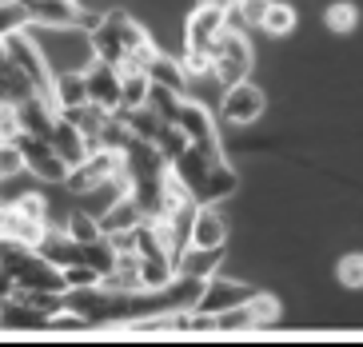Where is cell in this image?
<instances>
[{
  "label": "cell",
  "mask_w": 363,
  "mask_h": 347,
  "mask_svg": "<svg viewBox=\"0 0 363 347\" xmlns=\"http://www.w3.org/2000/svg\"><path fill=\"white\" fill-rule=\"evenodd\" d=\"M256 68V48L247 40V32H232L224 28L220 40L212 44V80L220 88L235 84V80H247Z\"/></svg>",
  "instance_id": "obj_1"
},
{
  "label": "cell",
  "mask_w": 363,
  "mask_h": 347,
  "mask_svg": "<svg viewBox=\"0 0 363 347\" xmlns=\"http://www.w3.org/2000/svg\"><path fill=\"white\" fill-rule=\"evenodd\" d=\"M264 112H267V92L252 76L247 80H235V84H228L220 92V120L228 128H252L264 120Z\"/></svg>",
  "instance_id": "obj_2"
},
{
  "label": "cell",
  "mask_w": 363,
  "mask_h": 347,
  "mask_svg": "<svg viewBox=\"0 0 363 347\" xmlns=\"http://www.w3.org/2000/svg\"><path fill=\"white\" fill-rule=\"evenodd\" d=\"M16 144H21L24 152V168H28V176L36 180V184H52V188H60L68 180V164L52 152V144L44 136H33V132H21L16 136Z\"/></svg>",
  "instance_id": "obj_3"
},
{
  "label": "cell",
  "mask_w": 363,
  "mask_h": 347,
  "mask_svg": "<svg viewBox=\"0 0 363 347\" xmlns=\"http://www.w3.org/2000/svg\"><path fill=\"white\" fill-rule=\"evenodd\" d=\"M228 28V9H216V4H203L196 0L188 16H184V40L188 48H208L212 53V44L220 40V32Z\"/></svg>",
  "instance_id": "obj_4"
},
{
  "label": "cell",
  "mask_w": 363,
  "mask_h": 347,
  "mask_svg": "<svg viewBox=\"0 0 363 347\" xmlns=\"http://www.w3.org/2000/svg\"><path fill=\"white\" fill-rule=\"evenodd\" d=\"M256 292V287L247 284V280H240V275H228V272H216L212 280H203L200 287V299H196V307L200 312H228V307L235 304H247V295Z\"/></svg>",
  "instance_id": "obj_5"
},
{
  "label": "cell",
  "mask_w": 363,
  "mask_h": 347,
  "mask_svg": "<svg viewBox=\"0 0 363 347\" xmlns=\"http://www.w3.org/2000/svg\"><path fill=\"white\" fill-rule=\"evenodd\" d=\"M232 240V220H228L224 204H200L192 224V243L196 248H228Z\"/></svg>",
  "instance_id": "obj_6"
},
{
  "label": "cell",
  "mask_w": 363,
  "mask_h": 347,
  "mask_svg": "<svg viewBox=\"0 0 363 347\" xmlns=\"http://www.w3.org/2000/svg\"><path fill=\"white\" fill-rule=\"evenodd\" d=\"M48 224L28 220L12 200H0V243H24V248H40Z\"/></svg>",
  "instance_id": "obj_7"
},
{
  "label": "cell",
  "mask_w": 363,
  "mask_h": 347,
  "mask_svg": "<svg viewBox=\"0 0 363 347\" xmlns=\"http://www.w3.org/2000/svg\"><path fill=\"white\" fill-rule=\"evenodd\" d=\"M176 128H180L188 144H216L220 132H216V116L208 104L192 100V96H184L180 100V112H176Z\"/></svg>",
  "instance_id": "obj_8"
},
{
  "label": "cell",
  "mask_w": 363,
  "mask_h": 347,
  "mask_svg": "<svg viewBox=\"0 0 363 347\" xmlns=\"http://www.w3.org/2000/svg\"><path fill=\"white\" fill-rule=\"evenodd\" d=\"M240 188H244V176L232 168V160H220V164L208 168L203 184L196 188V200L200 204H228V200L240 196Z\"/></svg>",
  "instance_id": "obj_9"
},
{
  "label": "cell",
  "mask_w": 363,
  "mask_h": 347,
  "mask_svg": "<svg viewBox=\"0 0 363 347\" xmlns=\"http://www.w3.org/2000/svg\"><path fill=\"white\" fill-rule=\"evenodd\" d=\"M84 80H88V100L100 108H108V112H116L120 108V68L108 60H92L84 68Z\"/></svg>",
  "instance_id": "obj_10"
},
{
  "label": "cell",
  "mask_w": 363,
  "mask_h": 347,
  "mask_svg": "<svg viewBox=\"0 0 363 347\" xmlns=\"http://www.w3.org/2000/svg\"><path fill=\"white\" fill-rule=\"evenodd\" d=\"M228 248H196L188 243L180 255H176V275H192V280H212L216 272H224Z\"/></svg>",
  "instance_id": "obj_11"
},
{
  "label": "cell",
  "mask_w": 363,
  "mask_h": 347,
  "mask_svg": "<svg viewBox=\"0 0 363 347\" xmlns=\"http://www.w3.org/2000/svg\"><path fill=\"white\" fill-rule=\"evenodd\" d=\"M48 144H52V152L65 160L68 168H76V164H84V160H88V140H84V132H80L68 116H56L52 132H48Z\"/></svg>",
  "instance_id": "obj_12"
},
{
  "label": "cell",
  "mask_w": 363,
  "mask_h": 347,
  "mask_svg": "<svg viewBox=\"0 0 363 347\" xmlns=\"http://www.w3.org/2000/svg\"><path fill=\"white\" fill-rule=\"evenodd\" d=\"M299 28V9L291 0H267L264 16H259V32L267 40H288L291 32Z\"/></svg>",
  "instance_id": "obj_13"
},
{
  "label": "cell",
  "mask_w": 363,
  "mask_h": 347,
  "mask_svg": "<svg viewBox=\"0 0 363 347\" xmlns=\"http://www.w3.org/2000/svg\"><path fill=\"white\" fill-rule=\"evenodd\" d=\"M52 104L65 112V108L76 104H88V80H84V68H60L52 72Z\"/></svg>",
  "instance_id": "obj_14"
},
{
  "label": "cell",
  "mask_w": 363,
  "mask_h": 347,
  "mask_svg": "<svg viewBox=\"0 0 363 347\" xmlns=\"http://www.w3.org/2000/svg\"><path fill=\"white\" fill-rule=\"evenodd\" d=\"M0 327H4V331H44V327H48V316L36 312L33 304H24L21 295H12V299L0 304Z\"/></svg>",
  "instance_id": "obj_15"
},
{
  "label": "cell",
  "mask_w": 363,
  "mask_h": 347,
  "mask_svg": "<svg viewBox=\"0 0 363 347\" xmlns=\"http://www.w3.org/2000/svg\"><path fill=\"white\" fill-rule=\"evenodd\" d=\"M120 196H128V192H124V188L116 184V180L108 176V180H100L96 188L80 192V196H72V200H76V208H84L88 216H96V220H100V216H104V211L112 208V204H116Z\"/></svg>",
  "instance_id": "obj_16"
},
{
  "label": "cell",
  "mask_w": 363,
  "mask_h": 347,
  "mask_svg": "<svg viewBox=\"0 0 363 347\" xmlns=\"http://www.w3.org/2000/svg\"><path fill=\"white\" fill-rule=\"evenodd\" d=\"M148 80L152 84H164L172 92H188V76H184V64L180 56H168V53H156V60L148 64Z\"/></svg>",
  "instance_id": "obj_17"
},
{
  "label": "cell",
  "mask_w": 363,
  "mask_h": 347,
  "mask_svg": "<svg viewBox=\"0 0 363 347\" xmlns=\"http://www.w3.org/2000/svg\"><path fill=\"white\" fill-rule=\"evenodd\" d=\"M176 280V260H172L168 252H148L140 255V284L148 287V292H156V287L172 284Z\"/></svg>",
  "instance_id": "obj_18"
},
{
  "label": "cell",
  "mask_w": 363,
  "mask_h": 347,
  "mask_svg": "<svg viewBox=\"0 0 363 347\" xmlns=\"http://www.w3.org/2000/svg\"><path fill=\"white\" fill-rule=\"evenodd\" d=\"M323 24L331 36H352L359 28V4L355 0H331L323 4Z\"/></svg>",
  "instance_id": "obj_19"
},
{
  "label": "cell",
  "mask_w": 363,
  "mask_h": 347,
  "mask_svg": "<svg viewBox=\"0 0 363 347\" xmlns=\"http://www.w3.org/2000/svg\"><path fill=\"white\" fill-rule=\"evenodd\" d=\"M144 220V211H140V204L132 200V196H120L116 204H112V208L104 211V216H100V231H120V228H136V224Z\"/></svg>",
  "instance_id": "obj_20"
},
{
  "label": "cell",
  "mask_w": 363,
  "mask_h": 347,
  "mask_svg": "<svg viewBox=\"0 0 363 347\" xmlns=\"http://www.w3.org/2000/svg\"><path fill=\"white\" fill-rule=\"evenodd\" d=\"M247 312H252L256 327H279V319H284V304H279L276 292H252L247 295Z\"/></svg>",
  "instance_id": "obj_21"
},
{
  "label": "cell",
  "mask_w": 363,
  "mask_h": 347,
  "mask_svg": "<svg viewBox=\"0 0 363 347\" xmlns=\"http://www.w3.org/2000/svg\"><path fill=\"white\" fill-rule=\"evenodd\" d=\"M148 72H120V108L116 112H124V108H140V104H148Z\"/></svg>",
  "instance_id": "obj_22"
},
{
  "label": "cell",
  "mask_w": 363,
  "mask_h": 347,
  "mask_svg": "<svg viewBox=\"0 0 363 347\" xmlns=\"http://www.w3.org/2000/svg\"><path fill=\"white\" fill-rule=\"evenodd\" d=\"M335 284L343 292H363V252H343L335 260Z\"/></svg>",
  "instance_id": "obj_23"
},
{
  "label": "cell",
  "mask_w": 363,
  "mask_h": 347,
  "mask_svg": "<svg viewBox=\"0 0 363 347\" xmlns=\"http://www.w3.org/2000/svg\"><path fill=\"white\" fill-rule=\"evenodd\" d=\"M65 231L72 236L76 243H92V240H100V236H104V231H100V220H96V216H88L84 208H72V211H68Z\"/></svg>",
  "instance_id": "obj_24"
},
{
  "label": "cell",
  "mask_w": 363,
  "mask_h": 347,
  "mask_svg": "<svg viewBox=\"0 0 363 347\" xmlns=\"http://www.w3.org/2000/svg\"><path fill=\"white\" fill-rule=\"evenodd\" d=\"M180 100H184L180 92H172V88H164V84H152V88H148V108H152L156 116H160L164 124H176Z\"/></svg>",
  "instance_id": "obj_25"
},
{
  "label": "cell",
  "mask_w": 363,
  "mask_h": 347,
  "mask_svg": "<svg viewBox=\"0 0 363 347\" xmlns=\"http://www.w3.org/2000/svg\"><path fill=\"white\" fill-rule=\"evenodd\" d=\"M65 272V287L72 292V287H100L104 284V272L100 268H92V263H68V268H60Z\"/></svg>",
  "instance_id": "obj_26"
},
{
  "label": "cell",
  "mask_w": 363,
  "mask_h": 347,
  "mask_svg": "<svg viewBox=\"0 0 363 347\" xmlns=\"http://www.w3.org/2000/svg\"><path fill=\"white\" fill-rule=\"evenodd\" d=\"M88 327H92V319H88L80 307H72V304H65L60 312L48 316V331H88Z\"/></svg>",
  "instance_id": "obj_27"
},
{
  "label": "cell",
  "mask_w": 363,
  "mask_h": 347,
  "mask_svg": "<svg viewBox=\"0 0 363 347\" xmlns=\"http://www.w3.org/2000/svg\"><path fill=\"white\" fill-rule=\"evenodd\" d=\"M28 9H24L21 0H0V40L9 36V32H21L28 28Z\"/></svg>",
  "instance_id": "obj_28"
},
{
  "label": "cell",
  "mask_w": 363,
  "mask_h": 347,
  "mask_svg": "<svg viewBox=\"0 0 363 347\" xmlns=\"http://www.w3.org/2000/svg\"><path fill=\"white\" fill-rule=\"evenodd\" d=\"M152 144L160 148V156L172 164V160L180 156L184 148H188V136H184V132H180L176 124H160V132H156V140H152Z\"/></svg>",
  "instance_id": "obj_29"
},
{
  "label": "cell",
  "mask_w": 363,
  "mask_h": 347,
  "mask_svg": "<svg viewBox=\"0 0 363 347\" xmlns=\"http://www.w3.org/2000/svg\"><path fill=\"white\" fill-rule=\"evenodd\" d=\"M256 319L247 312V304H235L228 312H216V331H252Z\"/></svg>",
  "instance_id": "obj_30"
},
{
  "label": "cell",
  "mask_w": 363,
  "mask_h": 347,
  "mask_svg": "<svg viewBox=\"0 0 363 347\" xmlns=\"http://www.w3.org/2000/svg\"><path fill=\"white\" fill-rule=\"evenodd\" d=\"M21 132H24L21 104H12V100H0V140H16Z\"/></svg>",
  "instance_id": "obj_31"
},
{
  "label": "cell",
  "mask_w": 363,
  "mask_h": 347,
  "mask_svg": "<svg viewBox=\"0 0 363 347\" xmlns=\"http://www.w3.org/2000/svg\"><path fill=\"white\" fill-rule=\"evenodd\" d=\"M12 295H16V280L0 268V304H4V299H12Z\"/></svg>",
  "instance_id": "obj_32"
},
{
  "label": "cell",
  "mask_w": 363,
  "mask_h": 347,
  "mask_svg": "<svg viewBox=\"0 0 363 347\" xmlns=\"http://www.w3.org/2000/svg\"><path fill=\"white\" fill-rule=\"evenodd\" d=\"M9 68H12V64H9V56H4V40H0V76L9 72Z\"/></svg>",
  "instance_id": "obj_33"
},
{
  "label": "cell",
  "mask_w": 363,
  "mask_h": 347,
  "mask_svg": "<svg viewBox=\"0 0 363 347\" xmlns=\"http://www.w3.org/2000/svg\"><path fill=\"white\" fill-rule=\"evenodd\" d=\"M0 184H9V176H4V168H0Z\"/></svg>",
  "instance_id": "obj_34"
},
{
  "label": "cell",
  "mask_w": 363,
  "mask_h": 347,
  "mask_svg": "<svg viewBox=\"0 0 363 347\" xmlns=\"http://www.w3.org/2000/svg\"><path fill=\"white\" fill-rule=\"evenodd\" d=\"M240 4H252V0H240Z\"/></svg>",
  "instance_id": "obj_35"
}]
</instances>
